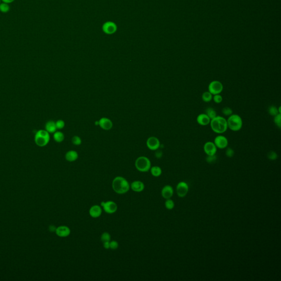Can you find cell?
<instances>
[{"instance_id":"d590c367","label":"cell","mask_w":281,"mask_h":281,"mask_svg":"<svg viewBox=\"0 0 281 281\" xmlns=\"http://www.w3.org/2000/svg\"><path fill=\"white\" fill-rule=\"evenodd\" d=\"M119 247V243L116 241H110V249L115 250Z\"/></svg>"},{"instance_id":"44dd1931","label":"cell","mask_w":281,"mask_h":281,"mask_svg":"<svg viewBox=\"0 0 281 281\" xmlns=\"http://www.w3.org/2000/svg\"><path fill=\"white\" fill-rule=\"evenodd\" d=\"M53 138L56 142L61 143L64 139V135L61 131H56L53 134Z\"/></svg>"},{"instance_id":"4316f807","label":"cell","mask_w":281,"mask_h":281,"mask_svg":"<svg viewBox=\"0 0 281 281\" xmlns=\"http://www.w3.org/2000/svg\"><path fill=\"white\" fill-rule=\"evenodd\" d=\"M101 239L103 243L106 242H110L111 241V236L108 232H104L102 234Z\"/></svg>"},{"instance_id":"d6a6232c","label":"cell","mask_w":281,"mask_h":281,"mask_svg":"<svg viewBox=\"0 0 281 281\" xmlns=\"http://www.w3.org/2000/svg\"><path fill=\"white\" fill-rule=\"evenodd\" d=\"M268 159L271 160H274L277 159L278 155L274 151H270L268 154Z\"/></svg>"},{"instance_id":"7c38bea8","label":"cell","mask_w":281,"mask_h":281,"mask_svg":"<svg viewBox=\"0 0 281 281\" xmlns=\"http://www.w3.org/2000/svg\"><path fill=\"white\" fill-rule=\"evenodd\" d=\"M204 151L207 155H213L216 154L217 147L214 142L208 141L204 145Z\"/></svg>"},{"instance_id":"52a82bcc","label":"cell","mask_w":281,"mask_h":281,"mask_svg":"<svg viewBox=\"0 0 281 281\" xmlns=\"http://www.w3.org/2000/svg\"><path fill=\"white\" fill-rule=\"evenodd\" d=\"M101 206L103 209L104 211L108 214H114L118 210L117 203L112 200L102 202Z\"/></svg>"},{"instance_id":"30bf717a","label":"cell","mask_w":281,"mask_h":281,"mask_svg":"<svg viewBox=\"0 0 281 281\" xmlns=\"http://www.w3.org/2000/svg\"><path fill=\"white\" fill-rule=\"evenodd\" d=\"M146 144L147 147L151 151H157L160 147L159 140L154 136L149 137L147 140Z\"/></svg>"},{"instance_id":"b9f144b4","label":"cell","mask_w":281,"mask_h":281,"mask_svg":"<svg viewBox=\"0 0 281 281\" xmlns=\"http://www.w3.org/2000/svg\"><path fill=\"white\" fill-rule=\"evenodd\" d=\"M95 125H98V124H99V123H98V121H96V122L95 123Z\"/></svg>"},{"instance_id":"cb8c5ba5","label":"cell","mask_w":281,"mask_h":281,"mask_svg":"<svg viewBox=\"0 0 281 281\" xmlns=\"http://www.w3.org/2000/svg\"><path fill=\"white\" fill-rule=\"evenodd\" d=\"M213 95H212L211 93H210L209 91H206L203 93L202 98L203 101L204 102L208 103V102H209L212 101L213 99Z\"/></svg>"},{"instance_id":"d4e9b609","label":"cell","mask_w":281,"mask_h":281,"mask_svg":"<svg viewBox=\"0 0 281 281\" xmlns=\"http://www.w3.org/2000/svg\"><path fill=\"white\" fill-rule=\"evenodd\" d=\"M268 113L272 117H274L278 114H281L279 113L278 109L274 106H271L268 107Z\"/></svg>"},{"instance_id":"83f0119b","label":"cell","mask_w":281,"mask_h":281,"mask_svg":"<svg viewBox=\"0 0 281 281\" xmlns=\"http://www.w3.org/2000/svg\"><path fill=\"white\" fill-rule=\"evenodd\" d=\"M165 206L167 209L171 210L174 208L175 203L173 202V200H171L170 199H167L166 202L165 203Z\"/></svg>"},{"instance_id":"f1b7e54d","label":"cell","mask_w":281,"mask_h":281,"mask_svg":"<svg viewBox=\"0 0 281 281\" xmlns=\"http://www.w3.org/2000/svg\"><path fill=\"white\" fill-rule=\"evenodd\" d=\"M274 124H276V125L278 128H281V114H278L276 116H274Z\"/></svg>"},{"instance_id":"8fae6325","label":"cell","mask_w":281,"mask_h":281,"mask_svg":"<svg viewBox=\"0 0 281 281\" xmlns=\"http://www.w3.org/2000/svg\"><path fill=\"white\" fill-rule=\"evenodd\" d=\"M189 190L188 185L186 182H181L178 183L176 187V192L178 196L181 198L186 196Z\"/></svg>"},{"instance_id":"5b68a950","label":"cell","mask_w":281,"mask_h":281,"mask_svg":"<svg viewBox=\"0 0 281 281\" xmlns=\"http://www.w3.org/2000/svg\"><path fill=\"white\" fill-rule=\"evenodd\" d=\"M135 167L138 171L146 173L151 168V160L145 156L137 158L135 161Z\"/></svg>"},{"instance_id":"4fadbf2b","label":"cell","mask_w":281,"mask_h":281,"mask_svg":"<svg viewBox=\"0 0 281 281\" xmlns=\"http://www.w3.org/2000/svg\"><path fill=\"white\" fill-rule=\"evenodd\" d=\"M55 232L58 236L64 238L69 236L71 231L67 226H60L57 228Z\"/></svg>"},{"instance_id":"277c9868","label":"cell","mask_w":281,"mask_h":281,"mask_svg":"<svg viewBox=\"0 0 281 281\" xmlns=\"http://www.w3.org/2000/svg\"><path fill=\"white\" fill-rule=\"evenodd\" d=\"M34 139L35 143L38 146L41 147L46 146L50 142V134L46 130H40L35 133Z\"/></svg>"},{"instance_id":"603a6c76","label":"cell","mask_w":281,"mask_h":281,"mask_svg":"<svg viewBox=\"0 0 281 281\" xmlns=\"http://www.w3.org/2000/svg\"><path fill=\"white\" fill-rule=\"evenodd\" d=\"M205 114L209 117V118L212 120L214 119V118L217 116L216 111L215 110L212 108V107H208L205 109Z\"/></svg>"},{"instance_id":"ac0fdd59","label":"cell","mask_w":281,"mask_h":281,"mask_svg":"<svg viewBox=\"0 0 281 281\" xmlns=\"http://www.w3.org/2000/svg\"><path fill=\"white\" fill-rule=\"evenodd\" d=\"M173 190L171 186L167 185L163 188L162 190V196L166 199H170L173 196Z\"/></svg>"},{"instance_id":"8d00e7d4","label":"cell","mask_w":281,"mask_h":281,"mask_svg":"<svg viewBox=\"0 0 281 281\" xmlns=\"http://www.w3.org/2000/svg\"><path fill=\"white\" fill-rule=\"evenodd\" d=\"M234 154V152L233 149H232L231 148H229V147H228L226 149V155L227 157H233Z\"/></svg>"},{"instance_id":"ffe728a7","label":"cell","mask_w":281,"mask_h":281,"mask_svg":"<svg viewBox=\"0 0 281 281\" xmlns=\"http://www.w3.org/2000/svg\"><path fill=\"white\" fill-rule=\"evenodd\" d=\"M45 129L49 133H55L57 129L56 125V122H53L52 120L47 122L45 125Z\"/></svg>"},{"instance_id":"f35d334b","label":"cell","mask_w":281,"mask_h":281,"mask_svg":"<svg viewBox=\"0 0 281 281\" xmlns=\"http://www.w3.org/2000/svg\"><path fill=\"white\" fill-rule=\"evenodd\" d=\"M103 243V247L105 249H110V242H106Z\"/></svg>"},{"instance_id":"2e32d148","label":"cell","mask_w":281,"mask_h":281,"mask_svg":"<svg viewBox=\"0 0 281 281\" xmlns=\"http://www.w3.org/2000/svg\"><path fill=\"white\" fill-rule=\"evenodd\" d=\"M144 184L143 182L136 180L132 182L130 184L131 189L135 192H141L143 191L144 189Z\"/></svg>"},{"instance_id":"e575fe53","label":"cell","mask_w":281,"mask_h":281,"mask_svg":"<svg viewBox=\"0 0 281 281\" xmlns=\"http://www.w3.org/2000/svg\"><path fill=\"white\" fill-rule=\"evenodd\" d=\"M217 160V157L216 154L213 155H208L206 160L208 163H213L214 162H216Z\"/></svg>"},{"instance_id":"5bb4252c","label":"cell","mask_w":281,"mask_h":281,"mask_svg":"<svg viewBox=\"0 0 281 281\" xmlns=\"http://www.w3.org/2000/svg\"><path fill=\"white\" fill-rule=\"evenodd\" d=\"M98 123H99L98 125L104 130H110L113 126L112 120L105 117L102 118L101 119H100Z\"/></svg>"},{"instance_id":"1f68e13d","label":"cell","mask_w":281,"mask_h":281,"mask_svg":"<svg viewBox=\"0 0 281 281\" xmlns=\"http://www.w3.org/2000/svg\"><path fill=\"white\" fill-rule=\"evenodd\" d=\"M72 143L73 144L76 145V146L80 145L82 143L81 138L78 136H75L72 138Z\"/></svg>"},{"instance_id":"6da1fadb","label":"cell","mask_w":281,"mask_h":281,"mask_svg":"<svg viewBox=\"0 0 281 281\" xmlns=\"http://www.w3.org/2000/svg\"><path fill=\"white\" fill-rule=\"evenodd\" d=\"M112 187L115 193L119 194H124L130 190V184L125 178L122 176H117L113 180Z\"/></svg>"},{"instance_id":"484cf974","label":"cell","mask_w":281,"mask_h":281,"mask_svg":"<svg viewBox=\"0 0 281 281\" xmlns=\"http://www.w3.org/2000/svg\"><path fill=\"white\" fill-rule=\"evenodd\" d=\"M10 10V6L9 4L6 3H0V12L3 13H7Z\"/></svg>"},{"instance_id":"8992f818","label":"cell","mask_w":281,"mask_h":281,"mask_svg":"<svg viewBox=\"0 0 281 281\" xmlns=\"http://www.w3.org/2000/svg\"><path fill=\"white\" fill-rule=\"evenodd\" d=\"M223 86L220 81L214 80L209 83L208 86V91L213 95L220 94L223 92Z\"/></svg>"},{"instance_id":"9a60e30c","label":"cell","mask_w":281,"mask_h":281,"mask_svg":"<svg viewBox=\"0 0 281 281\" xmlns=\"http://www.w3.org/2000/svg\"><path fill=\"white\" fill-rule=\"evenodd\" d=\"M102 213V208L101 206L98 205H94L90 208L89 214L93 218H98L101 216Z\"/></svg>"},{"instance_id":"7402d4cb","label":"cell","mask_w":281,"mask_h":281,"mask_svg":"<svg viewBox=\"0 0 281 281\" xmlns=\"http://www.w3.org/2000/svg\"><path fill=\"white\" fill-rule=\"evenodd\" d=\"M151 173L154 177H159L162 175V169L158 166H154L151 168Z\"/></svg>"},{"instance_id":"9c48e42d","label":"cell","mask_w":281,"mask_h":281,"mask_svg":"<svg viewBox=\"0 0 281 281\" xmlns=\"http://www.w3.org/2000/svg\"><path fill=\"white\" fill-rule=\"evenodd\" d=\"M214 143L217 148L223 149L227 148L228 144V141L227 138L224 136L218 135L215 138Z\"/></svg>"},{"instance_id":"e0dca14e","label":"cell","mask_w":281,"mask_h":281,"mask_svg":"<svg viewBox=\"0 0 281 281\" xmlns=\"http://www.w3.org/2000/svg\"><path fill=\"white\" fill-rule=\"evenodd\" d=\"M211 119L205 113L198 115L197 117V122L198 124L202 126H207L210 124Z\"/></svg>"},{"instance_id":"836d02e7","label":"cell","mask_w":281,"mask_h":281,"mask_svg":"<svg viewBox=\"0 0 281 281\" xmlns=\"http://www.w3.org/2000/svg\"><path fill=\"white\" fill-rule=\"evenodd\" d=\"M56 125L57 128L61 130L64 128L65 126V123L63 121V120H58L56 122Z\"/></svg>"},{"instance_id":"3957f363","label":"cell","mask_w":281,"mask_h":281,"mask_svg":"<svg viewBox=\"0 0 281 281\" xmlns=\"http://www.w3.org/2000/svg\"><path fill=\"white\" fill-rule=\"evenodd\" d=\"M227 127L232 131H238L243 126V120L239 115L232 114L227 120Z\"/></svg>"},{"instance_id":"74e56055","label":"cell","mask_w":281,"mask_h":281,"mask_svg":"<svg viewBox=\"0 0 281 281\" xmlns=\"http://www.w3.org/2000/svg\"><path fill=\"white\" fill-rule=\"evenodd\" d=\"M155 157H157V158H162V156H163V153H162V151H157H157L155 152Z\"/></svg>"},{"instance_id":"60d3db41","label":"cell","mask_w":281,"mask_h":281,"mask_svg":"<svg viewBox=\"0 0 281 281\" xmlns=\"http://www.w3.org/2000/svg\"><path fill=\"white\" fill-rule=\"evenodd\" d=\"M15 0H1V2L3 3H6L8 4H10L11 3H13Z\"/></svg>"},{"instance_id":"ab89813d","label":"cell","mask_w":281,"mask_h":281,"mask_svg":"<svg viewBox=\"0 0 281 281\" xmlns=\"http://www.w3.org/2000/svg\"><path fill=\"white\" fill-rule=\"evenodd\" d=\"M56 227H55L54 225H51L49 227V230L51 232H56Z\"/></svg>"},{"instance_id":"ba28073f","label":"cell","mask_w":281,"mask_h":281,"mask_svg":"<svg viewBox=\"0 0 281 281\" xmlns=\"http://www.w3.org/2000/svg\"><path fill=\"white\" fill-rule=\"evenodd\" d=\"M118 27L114 22L111 21L106 22L102 25V31L107 35H112L117 32Z\"/></svg>"},{"instance_id":"7a4b0ae2","label":"cell","mask_w":281,"mask_h":281,"mask_svg":"<svg viewBox=\"0 0 281 281\" xmlns=\"http://www.w3.org/2000/svg\"><path fill=\"white\" fill-rule=\"evenodd\" d=\"M210 125L212 130L218 134L225 133L228 128L227 120L221 116H216L211 120Z\"/></svg>"},{"instance_id":"7bdbcfd3","label":"cell","mask_w":281,"mask_h":281,"mask_svg":"<svg viewBox=\"0 0 281 281\" xmlns=\"http://www.w3.org/2000/svg\"><path fill=\"white\" fill-rule=\"evenodd\" d=\"M1 3V0H0V3Z\"/></svg>"},{"instance_id":"4dcf8cb0","label":"cell","mask_w":281,"mask_h":281,"mask_svg":"<svg viewBox=\"0 0 281 281\" xmlns=\"http://www.w3.org/2000/svg\"><path fill=\"white\" fill-rule=\"evenodd\" d=\"M213 96H213V100L214 101L215 103L220 104L223 102V97L221 95H220V94L213 95Z\"/></svg>"},{"instance_id":"d6986e66","label":"cell","mask_w":281,"mask_h":281,"mask_svg":"<svg viewBox=\"0 0 281 281\" xmlns=\"http://www.w3.org/2000/svg\"><path fill=\"white\" fill-rule=\"evenodd\" d=\"M79 157L78 153L77 151H68L65 154V159L69 162H73L76 161Z\"/></svg>"},{"instance_id":"f546056e","label":"cell","mask_w":281,"mask_h":281,"mask_svg":"<svg viewBox=\"0 0 281 281\" xmlns=\"http://www.w3.org/2000/svg\"><path fill=\"white\" fill-rule=\"evenodd\" d=\"M222 113L225 116H228L229 117L231 115L233 114V110H232L231 108L226 107L223 108Z\"/></svg>"}]
</instances>
